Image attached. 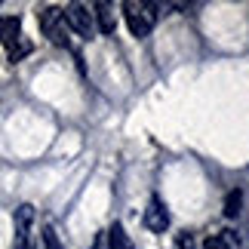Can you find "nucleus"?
Instances as JSON below:
<instances>
[{"label": "nucleus", "instance_id": "f257e3e1", "mask_svg": "<svg viewBox=\"0 0 249 249\" xmlns=\"http://www.w3.org/2000/svg\"><path fill=\"white\" fill-rule=\"evenodd\" d=\"M157 3H136V0H126L123 3V16H126V25L132 37H148L157 25Z\"/></svg>", "mask_w": 249, "mask_h": 249}, {"label": "nucleus", "instance_id": "f03ea898", "mask_svg": "<svg viewBox=\"0 0 249 249\" xmlns=\"http://www.w3.org/2000/svg\"><path fill=\"white\" fill-rule=\"evenodd\" d=\"M37 22H40V31L50 37L55 46H65V50L71 46V40H68V25H65L59 6H43L40 13H37Z\"/></svg>", "mask_w": 249, "mask_h": 249}, {"label": "nucleus", "instance_id": "7ed1b4c3", "mask_svg": "<svg viewBox=\"0 0 249 249\" xmlns=\"http://www.w3.org/2000/svg\"><path fill=\"white\" fill-rule=\"evenodd\" d=\"M62 18H65V25H68L74 34H80V37H83V40H89V37L95 34L92 13H89V9H86L83 3H71V6H65V9H62Z\"/></svg>", "mask_w": 249, "mask_h": 249}, {"label": "nucleus", "instance_id": "20e7f679", "mask_svg": "<svg viewBox=\"0 0 249 249\" xmlns=\"http://www.w3.org/2000/svg\"><path fill=\"white\" fill-rule=\"evenodd\" d=\"M142 222H145V228H148L151 234H163L166 228H169V213H166L163 200H160V197H151L145 215H142Z\"/></svg>", "mask_w": 249, "mask_h": 249}, {"label": "nucleus", "instance_id": "39448f33", "mask_svg": "<svg viewBox=\"0 0 249 249\" xmlns=\"http://www.w3.org/2000/svg\"><path fill=\"white\" fill-rule=\"evenodd\" d=\"M31 222H34V206L22 203L16 209V249L28 246V234H31Z\"/></svg>", "mask_w": 249, "mask_h": 249}, {"label": "nucleus", "instance_id": "423d86ee", "mask_svg": "<svg viewBox=\"0 0 249 249\" xmlns=\"http://www.w3.org/2000/svg\"><path fill=\"white\" fill-rule=\"evenodd\" d=\"M22 40V18L18 16H0V43L6 46V53Z\"/></svg>", "mask_w": 249, "mask_h": 249}, {"label": "nucleus", "instance_id": "0eeeda50", "mask_svg": "<svg viewBox=\"0 0 249 249\" xmlns=\"http://www.w3.org/2000/svg\"><path fill=\"white\" fill-rule=\"evenodd\" d=\"M95 9V31H102V34H114V31H117V18H114V6L111 3H95L92 6Z\"/></svg>", "mask_w": 249, "mask_h": 249}, {"label": "nucleus", "instance_id": "6e6552de", "mask_svg": "<svg viewBox=\"0 0 249 249\" xmlns=\"http://www.w3.org/2000/svg\"><path fill=\"white\" fill-rule=\"evenodd\" d=\"M108 243H111V249H132V240L126 237V231H123L120 222H114L108 228Z\"/></svg>", "mask_w": 249, "mask_h": 249}, {"label": "nucleus", "instance_id": "1a4fd4ad", "mask_svg": "<svg viewBox=\"0 0 249 249\" xmlns=\"http://www.w3.org/2000/svg\"><path fill=\"white\" fill-rule=\"evenodd\" d=\"M240 209H243V191L240 188L228 191V197H225V215L228 218H237V215H240Z\"/></svg>", "mask_w": 249, "mask_h": 249}, {"label": "nucleus", "instance_id": "9d476101", "mask_svg": "<svg viewBox=\"0 0 249 249\" xmlns=\"http://www.w3.org/2000/svg\"><path fill=\"white\" fill-rule=\"evenodd\" d=\"M31 50H34L31 40H25V37H22V40H18L13 50H9V62H13V65H16V62H22L25 55H31Z\"/></svg>", "mask_w": 249, "mask_h": 249}, {"label": "nucleus", "instance_id": "9b49d317", "mask_svg": "<svg viewBox=\"0 0 249 249\" xmlns=\"http://www.w3.org/2000/svg\"><path fill=\"white\" fill-rule=\"evenodd\" d=\"M43 249H62V240H59V234H55L53 225L43 228Z\"/></svg>", "mask_w": 249, "mask_h": 249}, {"label": "nucleus", "instance_id": "f8f14e48", "mask_svg": "<svg viewBox=\"0 0 249 249\" xmlns=\"http://www.w3.org/2000/svg\"><path fill=\"white\" fill-rule=\"evenodd\" d=\"M172 249H197V243H194V234H188V231L176 234V243H172Z\"/></svg>", "mask_w": 249, "mask_h": 249}, {"label": "nucleus", "instance_id": "ddd939ff", "mask_svg": "<svg viewBox=\"0 0 249 249\" xmlns=\"http://www.w3.org/2000/svg\"><path fill=\"white\" fill-rule=\"evenodd\" d=\"M218 237L225 240V246H228V249H240V234H237V231H222Z\"/></svg>", "mask_w": 249, "mask_h": 249}, {"label": "nucleus", "instance_id": "4468645a", "mask_svg": "<svg viewBox=\"0 0 249 249\" xmlns=\"http://www.w3.org/2000/svg\"><path fill=\"white\" fill-rule=\"evenodd\" d=\"M203 249H228V246H225V240H222V237H218V234H213V237H206Z\"/></svg>", "mask_w": 249, "mask_h": 249}, {"label": "nucleus", "instance_id": "2eb2a0df", "mask_svg": "<svg viewBox=\"0 0 249 249\" xmlns=\"http://www.w3.org/2000/svg\"><path fill=\"white\" fill-rule=\"evenodd\" d=\"M25 249H34V246H31V243H28V246H25Z\"/></svg>", "mask_w": 249, "mask_h": 249}]
</instances>
